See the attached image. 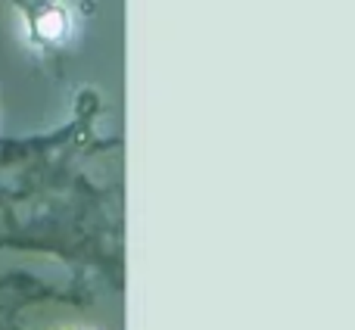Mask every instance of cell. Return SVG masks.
Returning a JSON list of instances; mask_svg holds the SVG:
<instances>
[{
	"label": "cell",
	"instance_id": "6da1fadb",
	"mask_svg": "<svg viewBox=\"0 0 355 330\" xmlns=\"http://www.w3.org/2000/svg\"><path fill=\"white\" fill-rule=\"evenodd\" d=\"M35 31H37L41 37H47V41H56V37L66 31V16H62L60 10H53V6H47V10L37 16Z\"/></svg>",
	"mask_w": 355,
	"mask_h": 330
}]
</instances>
